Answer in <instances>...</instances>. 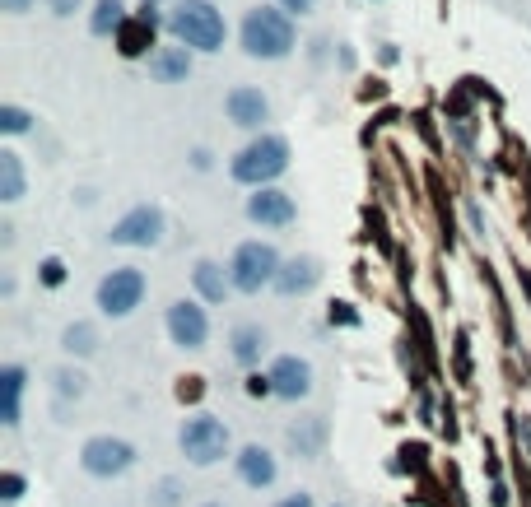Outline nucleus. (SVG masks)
Masks as SVG:
<instances>
[{
    "mask_svg": "<svg viewBox=\"0 0 531 507\" xmlns=\"http://www.w3.org/2000/svg\"><path fill=\"white\" fill-rule=\"evenodd\" d=\"M126 24V5L122 0H94V14H89V33L94 38H108Z\"/></svg>",
    "mask_w": 531,
    "mask_h": 507,
    "instance_id": "21",
    "label": "nucleus"
},
{
    "mask_svg": "<svg viewBox=\"0 0 531 507\" xmlns=\"http://www.w3.org/2000/svg\"><path fill=\"white\" fill-rule=\"evenodd\" d=\"M24 391H28V368L24 363H5V368H0V424L5 428H19Z\"/></svg>",
    "mask_w": 531,
    "mask_h": 507,
    "instance_id": "15",
    "label": "nucleus"
},
{
    "mask_svg": "<svg viewBox=\"0 0 531 507\" xmlns=\"http://www.w3.org/2000/svg\"><path fill=\"white\" fill-rule=\"evenodd\" d=\"M177 447H182V456H187L191 466H219L224 456L233 452V433L224 419H215V414H191L187 424L177 428Z\"/></svg>",
    "mask_w": 531,
    "mask_h": 507,
    "instance_id": "4",
    "label": "nucleus"
},
{
    "mask_svg": "<svg viewBox=\"0 0 531 507\" xmlns=\"http://www.w3.org/2000/svg\"><path fill=\"white\" fill-rule=\"evenodd\" d=\"M24 489H28V484H24V475H19V470H5V475H0V503H5V507L19 503V498H24Z\"/></svg>",
    "mask_w": 531,
    "mask_h": 507,
    "instance_id": "26",
    "label": "nucleus"
},
{
    "mask_svg": "<svg viewBox=\"0 0 531 507\" xmlns=\"http://www.w3.org/2000/svg\"><path fill=\"white\" fill-rule=\"evenodd\" d=\"M150 75L159 84H177L191 75V52L187 47H159V52L150 56Z\"/></svg>",
    "mask_w": 531,
    "mask_h": 507,
    "instance_id": "19",
    "label": "nucleus"
},
{
    "mask_svg": "<svg viewBox=\"0 0 531 507\" xmlns=\"http://www.w3.org/2000/svg\"><path fill=\"white\" fill-rule=\"evenodd\" d=\"M52 10L56 14H75V10H80V0H52Z\"/></svg>",
    "mask_w": 531,
    "mask_h": 507,
    "instance_id": "33",
    "label": "nucleus"
},
{
    "mask_svg": "<svg viewBox=\"0 0 531 507\" xmlns=\"http://www.w3.org/2000/svg\"><path fill=\"white\" fill-rule=\"evenodd\" d=\"M28 5H38V0H0V10H10V14H24Z\"/></svg>",
    "mask_w": 531,
    "mask_h": 507,
    "instance_id": "32",
    "label": "nucleus"
},
{
    "mask_svg": "<svg viewBox=\"0 0 531 507\" xmlns=\"http://www.w3.org/2000/svg\"><path fill=\"white\" fill-rule=\"evenodd\" d=\"M177 494H182V484L177 480H159V489H154V507H177Z\"/></svg>",
    "mask_w": 531,
    "mask_h": 507,
    "instance_id": "28",
    "label": "nucleus"
},
{
    "mask_svg": "<svg viewBox=\"0 0 531 507\" xmlns=\"http://www.w3.org/2000/svg\"><path fill=\"white\" fill-rule=\"evenodd\" d=\"M164 326H168V340H173L177 349H205V340H210V317H205V307L191 303V298L168 303Z\"/></svg>",
    "mask_w": 531,
    "mask_h": 507,
    "instance_id": "9",
    "label": "nucleus"
},
{
    "mask_svg": "<svg viewBox=\"0 0 531 507\" xmlns=\"http://www.w3.org/2000/svg\"><path fill=\"white\" fill-rule=\"evenodd\" d=\"M294 14L275 10V5H257V10H247L243 28H238V42H243V52L252 61H285L294 52Z\"/></svg>",
    "mask_w": 531,
    "mask_h": 507,
    "instance_id": "1",
    "label": "nucleus"
},
{
    "mask_svg": "<svg viewBox=\"0 0 531 507\" xmlns=\"http://www.w3.org/2000/svg\"><path fill=\"white\" fill-rule=\"evenodd\" d=\"M266 377H271V387L280 401H308V396H313V363L299 359V354H280Z\"/></svg>",
    "mask_w": 531,
    "mask_h": 507,
    "instance_id": "10",
    "label": "nucleus"
},
{
    "mask_svg": "<svg viewBox=\"0 0 531 507\" xmlns=\"http://www.w3.org/2000/svg\"><path fill=\"white\" fill-rule=\"evenodd\" d=\"M154 38H159V14L145 5L140 14H126V24L117 28V52L136 61V56H145V52L154 47ZM150 56H154V52H150Z\"/></svg>",
    "mask_w": 531,
    "mask_h": 507,
    "instance_id": "14",
    "label": "nucleus"
},
{
    "mask_svg": "<svg viewBox=\"0 0 531 507\" xmlns=\"http://www.w3.org/2000/svg\"><path fill=\"white\" fill-rule=\"evenodd\" d=\"M61 349H66L70 359H89V354L98 349V331L89 326V321H75V326L61 331Z\"/></svg>",
    "mask_w": 531,
    "mask_h": 507,
    "instance_id": "22",
    "label": "nucleus"
},
{
    "mask_svg": "<svg viewBox=\"0 0 531 507\" xmlns=\"http://www.w3.org/2000/svg\"><path fill=\"white\" fill-rule=\"evenodd\" d=\"M117 247H159L164 242V210L159 205H136L126 210L108 233Z\"/></svg>",
    "mask_w": 531,
    "mask_h": 507,
    "instance_id": "8",
    "label": "nucleus"
},
{
    "mask_svg": "<svg viewBox=\"0 0 531 507\" xmlns=\"http://www.w3.org/2000/svg\"><path fill=\"white\" fill-rule=\"evenodd\" d=\"M205 507H224V503H205Z\"/></svg>",
    "mask_w": 531,
    "mask_h": 507,
    "instance_id": "34",
    "label": "nucleus"
},
{
    "mask_svg": "<svg viewBox=\"0 0 531 507\" xmlns=\"http://www.w3.org/2000/svg\"><path fill=\"white\" fill-rule=\"evenodd\" d=\"M233 466H238V480L247 484V489H271L275 480H280V461H275L271 447H261V442H247V447H238V456H233Z\"/></svg>",
    "mask_w": 531,
    "mask_h": 507,
    "instance_id": "12",
    "label": "nucleus"
},
{
    "mask_svg": "<svg viewBox=\"0 0 531 507\" xmlns=\"http://www.w3.org/2000/svg\"><path fill=\"white\" fill-rule=\"evenodd\" d=\"M136 447L126 438H112V433H98L80 447V466L84 475H94V480H122L126 470L136 466Z\"/></svg>",
    "mask_w": 531,
    "mask_h": 507,
    "instance_id": "7",
    "label": "nucleus"
},
{
    "mask_svg": "<svg viewBox=\"0 0 531 507\" xmlns=\"http://www.w3.org/2000/svg\"><path fill=\"white\" fill-rule=\"evenodd\" d=\"M229 354H233V363H243V368H257L261 354H266V331H261V326H252V321L233 326Z\"/></svg>",
    "mask_w": 531,
    "mask_h": 507,
    "instance_id": "17",
    "label": "nucleus"
},
{
    "mask_svg": "<svg viewBox=\"0 0 531 507\" xmlns=\"http://www.w3.org/2000/svg\"><path fill=\"white\" fill-rule=\"evenodd\" d=\"M289 168V140L285 135H271V131H261L257 140H247L238 154H233L229 163V177L238 182V187H271L275 177H285Z\"/></svg>",
    "mask_w": 531,
    "mask_h": 507,
    "instance_id": "2",
    "label": "nucleus"
},
{
    "mask_svg": "<svg viewBox=\"0 0 531 507\" xmlns=\"http://www.w3.org/2000/svg\"><path fill=\"white\" fill-rule=\"evenodd\" d=\"M145 5H159V0H145Z\"/></svg>",
    "mask_w": 531,
    "mask_h": 507,
    "instance_id": "35",
    "label": "nucleus"
},
{
    "mask_svg": "<svg viewBox=\"0 0 531 507\" xmlns=\"http://www.w3.org/2000/svg\"><path fill=\"white\" fill-rule=\"evenodd\" d=\"M275 507H313V494H285Z\"/></svg>",
    "mask_w": 531,
    "mask_h": 507,
    "instance_id": "31",
    "label": "nucleus"
},
{
    "mask_svg": "<svg viewBox=\"0 0 531 507\" xmlns=\"http://www.w3.org/2000/svg\"><path fill=\"white\" fill-rule=\"evenodd\" d=\"M247 396H275V387H271V377H261V373H252V377H247Z\"/></svg>",
    "mask_w": 531,
    "mask_h": 507,
    "instance_id": "29",
    "label": "nucleus"
},
{
    "mask_svg": "<svg viewBox=\"0 0 531 507\" xmlns=\"http://www.w3.org/2000/svg\"><path fill=\"white\" fill-rule=\"evenodd\" d=\"M275 5H280L285 14H308V10L317 5V0H275Z\"/></svg>",
    "mask_w": 531,
    "mask_h": 507,
    "instance_id": "30",
    "label": "nucleus"
},
{
    "mask_svg": "<svg viewBox=\"0 0 531 507\" xmlns=\"http://www.w3.org/2000/svg\"><path fill=\"white\" fill-rule=\"evenodd\" d=\"M289 442L299 456H317L322 452V419H308V424H294L289 428Z\"/></svg>",
    "mask_w": 531,
    "mask_h": 507,
    "instance_id": "23",
    "label": "nucleus"
},
{
    "mask_svg": "<svg viewBox=\"0 0 531 507\" xmlns=\"http://www.w3.org/2000/svg\"><path fill=\"white\" fill-rule=\"evenodd\" d=\"M336 507H341V503H336Z\"/></svg>",
    "mask_w": 531,
    "mask_h": 507,
    "instance_id": "36",
    "label": "nucleus"
},
{
    "mask_svg": "<svg viewBox=\"0 0 531 507\" xmlns=\"http://www.w3.org/2000/svg\"><path fill=\"white\" fill-rule=\"evenodd\" d=\"M280 252H275L271 242H243L229 261V280L238 294H261V289H275L280 280Z\"/></svg>",
    "mask_w": 531,
    "mask_h": 507,
    "instance_id": "5",
    "label": "nucleus"
},
{
    "mask_svg": "<svg viewBox=\"0 0 531 507\" xmlns=\"http://www.w3.org/2000/svg\"><path fill=\"white\" fill-rule=\"evenodd\" d=\"M191 284H196V294H201L205 303H224V298L233 294L229 270L215 266V261H196V270H191Z\"/></svg>",
    "mask_w": 531,
    "mask_h": 507,
    "instance_id": "18",
    "label": "nucleus"
},
{
    "mask_svg": "<svg viewBox=\"0 0 531 507\" xmlns=\"http://www.w3.org/2000/svg\"><path fill=\"white\" fill-rule=\"evenodd\" d=\"M317 280H322V266H317V256H289L285 266H280V280H275V294L299 298V294H308V289H313Z\"/></svg>",
    "mask_w": 531,
    "mask_h": 507,
    "instance_id": "16",
    "label": "nucleus"
},
{
    "mask_svg": "<svg viewBox=\"0 0 531 507\" xmlns=\"http://www.w3.org/2000/svg\"><path fill=\"white\" fill-rule=\"evenodd\" d=\"M145 289H150V280L140 275L136 266H117V270H108L103 280H98V312L103 317H112V321H122V317H131L140 303H145Z\"/></svg>",
    "mask_w": 531,
    "mask_h": 507,
    "instance_id": "6",
    "label": "nucleus"
},
{
    "mask_svg": "<svg viewBox=\"0 0 531 507\" xmlns=\"http://www.w3.org/2000/svg\"><path fill=\"white\" fill-rule=\"evenodd\" d=\"M168 33L187 52H219L229 38V24L210 0H177L173 14H168Z\"/></svg>",
    "mask_w": 531,
    "mask_h": 507,
    "instance_id": "3",
    "label": "nucleus"
},
{
    "mask_svg": "<svg viewBox=\"0 0 531 507\" xmlns=\"http://www.w3.org/2000/svg\"><path fill=\"white\" fill-rule=\"evenodd\" d=\"M38 275H42V284H47V289H61V284H66V261H61V256H47Z\"/></svg>",
    "mask_w": 531,
    "mask_h": 507,
    "instance_id": "27",
    "label": "nucleus"
},
{
    "mask_svg": "<svg viewBox=\"0 0 531 507\" xmlns=\"http://www.w3.org/2000/svg\"><path fill=\"white\" fill-rule=\"evenodd\" d=\"M52 382H56V396H61V401H70V396L80 401L84 391H89V377H84L80 368H61V373L52 377Z\"/></svg>",
    "mask_w": 531,
    "mask_h": 507,
    "instance_id": "25",
    "label": "nucleus"
},
{
    "mask_svg": "<svg viewBox=\"0 0 531 507\" xmlns=\"http://www.w3.org/2000/svg\"><path fill=\"white\" fill-rule=\"evenodd\" d=\"M247 219L261 228H289L294 219H299V205H294V196L280 187H261L257 196H247Z\"/></svg>",
    "mask_w": 531,
    "mask_h": 507,
    "instance_id": "11",
    "label": "nucleus"
},
{
    "mask_svg": "<svg viewBox=\"0 0 531 507\" xmlns=\"http://www.w3.org/2000/svg\"><path fill=\"white\" fill-rule=\"evenodd\" d=\"M24 159L14 154V149H0V201L14 205V201H24Z\"/></svg>",
    "mask_w": 531,
    "mask_h": 507,
    "instance_id": "20",
    "label": "nucleus"
},
{
    "mask_svg": "<svg viewBox=\"0 0 531 507\" xmlns=\"http://www.w3.org/2000/svg\"><path fill=\"white\" fill-rule=\"evenodd\" d=\"M33 131V112L14 103H0V135H28Z\"/></svg>",
    "mask_w": 531,
    "mask_h": 507,
    "instance_id": "24",
    "label": "nucleus"
},
{
    "mask_svg": "<svg viewBox=\"0 0 531 507\" xmlns=\"http://www.w3.org/2000/svg\"><path fill=\"white\" fill-rule=\"evenodd\" d=\"M224 112H229L233 126L261 131V126L271 121V98L261 94V89H252V84H238V89H229V98H224Z\"/></svg>",
    "mask_w": 531,
    "mask_h": 507,
    "instance_id": "13",
    "label": "nucleus"
}]
</instances>
